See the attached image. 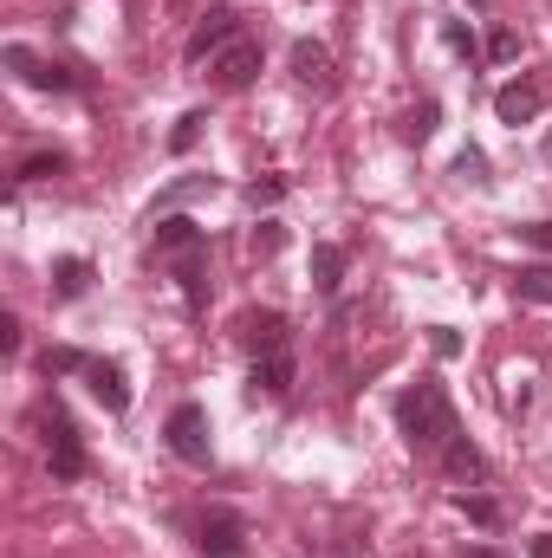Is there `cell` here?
I'll return each mask as SVG.
<instances>
[{"instance_id":"cell-1","label":"cell","mask_w":552,"mask_h":558,"mask_svg":"<svg viewBox=\"0 0 552 558\" xmlns=\"http://www.w3.org/2000/svg\"><path fill=\"white\" fill-rule=\"evenodd\" d=\"M397 429H403V442H410L416 455H442V449L462 436L455 403H449V390H442L436 377H423V384H410V390L397 397Z\"/></svg>"},{"instance_id":"cell-2","label":"cell","mask_w":552,"mask_h":558,"mask_svg":"<svg viewBox=\"0 0 552 558\" xmlns=\"http://www.w3.org/2000/svg\"><path fill=\"white\" fill-rule=\"evenodd\" d=\"M39 429H46V462H52V475H59V481H78V475H85L78 423H72L59 403H46V410H39Z\"/></svg>"},{"instance_id":"cell-3","label":"cell","mask_w":552,"mask_h":558,"mask_svg":"<svg viewBox=\"0 0 552 558\" xmlns=\"http://www.w3.org/2000/svg\"><path fill=\"white\" fill-rule=\"evenodd\" d=\"M163 436H169V455H176V462H189V468H208L215 442H208V416H202V403H176Z\"/></svg>"},{"instance_id":"cell-4","label":"cell","mask_w":552,"mask_h":558,"mask_svg":"<svg viewBox=\"0 0 552 558\" xmlns=\"http://www.w3.org/2000/svg\"><path fill=\"white\" fill-rule=\"evenodd\" d=\"M208 78H215V91H247V85L260 78V46H254V39L221 46V52L208 59Z\"/></svg>"},{"instance_id":"cell-5","label":"cell","mask_w":552,"mask_h":558,"mask_svg":"<svg viewBox=\"0 0 552 558\" xmlns=\"http://www.w3.org/2000/svg\"><path fill=\"white\" fill-rule=\"evenodd\" d=\"M234 39H241V13H234V7H208L182 52H189V65H202V59H215V52H221V46H234Z\"/></svg>"},{"instance_id":"cell-6","label":"cell","mask_w":552,"mask_h":558,"mask_svg":"<svg viewBox=\"0 0 552 558\" xmlns=\"http://www.w3.org/2000/svg\"><path fill=\"white\" fill-rule=\"evenodd\" d=\"M540 111H547V78H508V85L495 91V117H501V124H514V130H521V124H534Z\"/></svg>"},{"instance_id":"cell-7","label":"cell","mask_w":552,"mask_h":558,"mask_svg":"<svg viewBox=\"0 0 552 558\" xmlns=\"http://www.w3.org/2000/svg\"><path fill=\"white\" fill-rule=\"evenodd\" d=\"M169 267H176V280H182V299L202 312L208 306V234H195L189 247H176V254H163Z\"/></svg>"},{"instance_id":"cell-8","label":"cell","mask_w":552,"mask_h":558,"mask_svg":"<svg viewBox=\"0 0 552 558\" xmlns=\"http://www.w3.org/2000/svg\"><path fill=\"white\" fill-rule=\"evenodd\" d=\"M241 345H247L254 358H273V351H293V325H286V312H273V306H260V312H247V319H241Z\"/></svg>"},{"instance_id":"cell-9","label":"cell","mask_w":552,"mask_h":558,"mask_svg":"<svg viewBox=\"0 0 552 558\" xmlns=\"http://www.w3.org/2000/svg\"><path fill=\"white\" fill-rule=\"evenodd\" d=\"M0 59H7V72H20V78H26L33 91H72V85H78V78H72L65 65H52V59H39L33 46H7Z\"/></svg>"},{"instance_id":"cell-10","label":"cell","mask_w":552,"mask_h":558,"mask_svg":"<svg viewBox=\"0 0 552 558\" xmlns=\"http://www.w3.org/2000/svg\"><path fill=\"white\" fill-rule=\"evenodd\" d=\"M195 553L202 558H247V520H241V514H208Z\"/></svg>"},{"instance_id":"cell-11","label":"cell","mask_w":552,"mask_h":558,"mask_svg":"<svg viewBox=\"0 0 552 558\" xmlns=\"http://www.w3.org/2000/svg\"><path fill=\"white\" fill-rule=\"evenodd\" d=\"M85 384H91V397L111 410V416H124L130 410V384H124V364H111V358H91L85 364Z\"/></svg>"},{"instance_id":"cell-12","label":"cell","mask_w":552,"mask_h":558,"mask_svg":"<svg viewBox=\"0 0 552 558\" xmlns=\"http://www.w3.org/2000/svg\"><path fill=\"white\" fill-rule=\"evenodd\" d=\"M293 78L312 85V91H332V85H338V72H332V46L299 39V46H293Z\"/></svg>"},{"instance_id":"cell-13","label":"cell","mask_w":552,"mask_h":558,"mask_svg":"<svg viewBox=\"0 0 552 558\" xmlns=\"http://www.w3.org/2000/svg\"><path fill=\"white\" fill-rule=\"evenodd\" d=\"M338 286H345V247L338 241H319L312 247V293L319 299H338Z\"/></svg>"},{"instance_id":"cell-14","label":"cell","mask_w":552,"mask_h":558,"mask_svg":"<svg viewBox=\"0 0 552 558\" xmlns=\"http://www.w3.org/2000/svg\"><path fill=\"white\" fill-rule=\"evenodd\" d=\"M254 390H267V397H286V390H293V351L254 358Z\"/></svg>"},{"instance_id":"cell-15","label":"cell","mask_w":552,"mask_h":558,"mask_svg":"<svg viewBox=\"0 0 552 558\" xmlns=\"http://www.w3.org/2000/svg\"><path fill=\"white\" fill-rule=\"evenodd\" d=\"M442 468H449L455 481H482V475H488V455H482L468 436H455V442L442 449Z\"/></svg>"},{"instance_id":"cell-16","label":"cell","mask_w":552,"mask_h":558,"mask_svg":"<svg viewBox=\"0 0 552 558\" xmlns=\"http://www.w3.org/2000/svg\"><path fill=\"white\" fill-rule=\"evenodd\" d=\"M65 169H72V156H65V150H33V156H20V163H13V176H20V182H52V176H65Z\"/></svg>"},{"instance_id":"cell-17","label":"cell","mask_w":552,"mask_h":558,"mask_svg":"<svg viewBox=\"0 0 552 558\" xmlns=\"http://www.w3.org/2000/svg\"><path fill=\"white\" fill-rule=\"evenodd\" d=\"M85 286H91V260H78V254L52 260V293L59 299H85Z\"/></svg>"},{"instance_id":"cell-18","label":"cell","mask_w":552,"mask_h":558,"mask_svg":"<svg viewBox=\"0 0 552 558\" xmlns=\"http://www.w3.org/2000/svg\"><path fill=\"white\" fill-rule=\"evenodd\" d=\"M514 293H521L527 306H552V260H534V267H521Z\"/></svg>"},{"instance_id":"cell-19","label":"cell","mask_w":552,"mask_h":558,"mask_svg":"<svg viewBox=\"0 0 552 558\" xmlns=\"http://www.w3.org/2000/svg\"><path fill=\"white\" fill-rule=\"evenodd\" d=\"M436 124H442V104H436V98H423V104L403 117V137H410V143H429V137H436Z\"/></svg>"},{"instance_id":"cell-20","label":"cell","mask_w":552,"mask_h":558,"mask_svg":"<svg viewBox=\"0 0 552 558\" xmlns=\"http://www.w3.org/2000/svg\"><path fill=\"white\" fill-rule=\"evenodd\" d=\"M39 364H46V377H72V371L85 377V364H91V358H85V351H72V345H59V351H46Z\"/></svg>"},{"instance_id":"cell-21","label":"cell","mask_w":552,"mask_h":558,"mask_svg":"<svg viewBox=\"0 0 552 558\" xmlns=\"http://www.w3.org/2000/svg\"><path fill=\"white\" fill-rule=\"evenodd\" d=\"M202 124H208V111H189V117H176V130H169V150H176V156H182V150H195Z\"/></svg>"},{"instance_id":"cell-22","label":"cell","mask_w":552,"mask_h":558,"mask_svg":"<svg viewBox=\"0 0 552 558\" xmlns=\"http://www.w3.org/2000/svg\"><path fill=\"white\" fill-rule=\"evenodd\" d=\"M455 507H462V514H468V520H475V527H501V507H495V501H488V494H462V501H455Z\"/></svg>"},{"instance_id":"cell-23","label":"cell","mask_w":552,"mask_h":558,"mask_svg":"<svg viewBox=\"0 0 552 558\" xmlns=\"http://www.w3.org/2000/svg\"><path fill=\"white\" fill-rule=\"evenodd\" d=\"M280 247H286V228H280V221H260V228H254V254H260V260H273Z\"/></svg>"},{"instance_id":"cell-24","label":"cell","mask_w":552,"mask_h":558,"mask_svg":"<svg viewBox=\"0 0 552 558\" xmlns=\"http://www.w3.org/2000/svg\"><path fill=\"white\" fill-rule=\"evenodd\" d=\"M455 176H462V182H488V156H482V150H462V156H455Z\"/></svg>"},{"instance_id":"cell-25","label":"cell","mask_w":552,"mask_h":558,"mask_svg":"<svg viewBox=\"0 0 552 558\" xmlns=\"http://www.w3.org/2000/svg\"><path fill=\"white\" fill-rule=\"evenodd\" d=\"M280 195H286V182H280V176H260V182L247 189V202H254V208H273Z\"/></svg>"},{"instance_id":"cell-26","label":"cell","mask_w":552,"mask_h":558,"mask_svg":"<svg viewBox=\"0 0 552 558\" xmlns=\"http://www.w3.org/2000/svg\"><path fill=\"white\" fill-rule=\"evenodd\" d=\"M429 351H436V358H462V332H449V325H429Z\"/></svg>"},{"instance_id":"cell-27","label":"cell","mask_w":552,"mask_h":558,"mask_svg":"<svg viewBox=\"0 0 552 558\" xmlns=\"http://www.w3.org/2000/svg\"><path fill=\"white\" fill-rule=\"evenodd\" d=\"M442 39H449L455 52H468V59H475V33H468V26H455V20H449V26H442Z\"/></svg>"},{"instance_id":"cell-28","label":"cell","mask_w":552,"mask_h":558,"mask_svg":"<svg viewBox=\"0 0 552 558\" xmlns=\"http://www.w3.org/2000/svg\"><path fill=\"white\" fill-rule=\"evenodd\" d=\"M514 52H521V39H514V33H508V26H501V33H495V39H488V59H514Z\"/></svg>"},{"instance_id":"cell-29","label":"cell","mask_w":552,"mask_h":558,"mask_svg":"<svg viewBox=\"0 0 552 558\" xmlns=\"http://www.w3.org/2000/svg\"><path fill=\"white\" fill-rule=\"evenodd\" d=\"M521 234H527V241H534V247H540V254L552 260V221H527Z\"/></svg>"},{"instance_id":"cell-30","label":"cell","mask_w":552,"mask_h":558,"mask_svg":"<svg viewBox=\"0 0 552 558\" xmlns=\"http://www.w3.org/2000/svg\"><path fill=\"white\" fill-rule=\"evenodd\" d=\"M0 351H7V358H13V351H20V319H13V312H7V319H0Z\"/></svg>"},{"instance_id":"cell-31","label":"cell","mask_w":552,"mask_h":558,"mask_svg":"<svg viewBox=\"0 0 552 558\" xmlns=\"http://www.w3.org/2000/svg\"><path fill=\"white\" fill-rule=\"evenodd\" d=\"M462 558H508V553H501V546H468Z\"/></svg>"},{"instance_id":"cell-32","label":"cell","mask_w":552,"mask_h":558,"mask_svg":"<svg viewBox=\"0 0 552 558\" xmlns=\"http://www.w3.org/2000/svg\"><path fill=\"white\" fill-rule=\"evenodd\" d=\"M534 558H552V533H540V540H534Z\"/></svg>"},{"instance_id":"cell-33","label":"cell","mask_w":552,"mask_h":558,"mask_svg":"<svg viewBox=\"0 0 552 558\" xmlns=\"http://www.w3.org/2000/svg\"><path fill=\"white\" fill-rule=\"evenodd\" d=\"M540 156H547V163H552V130H547V143H540Z\"/></svg>"}]
</instances>
